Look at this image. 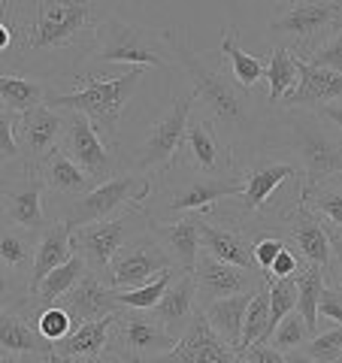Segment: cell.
<instances>
[{"instance_id": "cell-1", "label": "cell", "mask_w": 342, "mask_h": 363, "mask_svg": "<svg viewBox=\"0 0 342 363\" xmlns=\"http://www.w3.org/2000/svg\"><path fill=\"white\" fill-rule=\"evenodd\" d=\"M6 21L13 25V49L6 55L16 67H28L37 58L70 52L88 61L104 16L94 0H13Z\"/></svg>"}, {"instance_id": "cell-2", "label": "cell", "mask_w": 342, "mask_h": 363, "mask_svg": "<svg viewBox=\"0 0 342 363\" xmlns=\"http://www.w3.org/2000/svg\"><path fill=\"white\" fill-rule=\"evenodd\" d=\"M170 49H173V61L188 76L194 97L209 109V121L215 128L227 130L231 140H246L258 130V106L252 100V91L239 88L224 67L209 61V55L194 52L188 43V30H173Z\"/></svg>"}, {"instance_id": "cell-3", "label": "cell", "mask_w": 342, "mask_h": 363, "mask_svg": "<svg viewBox=\"0 0 342 363\" xmlns=\"http://www.w3.org/2000/svg\"><path fill=\"white\" fill-rule=\"evenodd\" d=\"M145 67H131L124 76L116 79H94V76H79L76 91L67 94H52L49 106L64 109V112H82L91 118V124L97 128V133H104V140L116 149L118 143V124L124 116V106L133 97L136 85L143 82Z\"/></svg>"}, {"instance_id": "cell-4", "label": "cell", "mask_w": 342, "mask_h": 363, "mask_svg": "<svg viewBox=\"0 0 342 363\" xmlns=\"http://www.w3.org/2000/svg\"><path fill=\"white\" fill-rule=\"evenodd\" d=\"M173 30L133 25L118 16H106L97 28V43L88 61L94 64H131V67H167L173 61L170 49Z\"/></svg>"}, {"instance_id": "cell-5", "label": "cell", "mask_w": 342, "mask_h": 363, "mask_svg": "<svg viewBox=\"0 0 342 363\" xmlns=\"http://www.w3.org/2000/svg\"><path fill=\"white\" fill-rule=\"evenodd\" d=\"M339 30L342 0H291V6L270 21L272 45H288L297 58H309Z\"/></svg>"}, {"instance_id": "cell-6", "label": "cell", "mask_w": 342, "mask_h": 363, "mask_svg": "<svg viewBox=\"0 0 342 363\" xmlns=\"http://www.w3.org/2000/svg\"><path fill=\"white\" fill-rule=\"evenodd\" d=\"M285 128L291 133V152L300 157L303 167V194L327 179L342 176V136H333L330 124H324L315 112L288 109Z\"/></svg>"}, {"instance_id": "cell-7", "label": "cell", "mask_w": 342, "mask_h": 363, "mask_svg": "<svg viewBox=\"0 0 342 363\" xmlns=\"http://www.w3.org/2000/svg\"><path fill=\"white\" fill-rule=\"evenodd\" d=\"M155 182H161V194H164L161 209L167 215V221L179 218V215H188V212L209 215L215 203L243 194V179L203 176L197 169H191L188 164H173Z\"/></svg>"}, {"instance_id": "cell-8", "label": "cell", "mask_w": 342, "mask_h": 363, "mask_svg": "<svg viewBox=\"0 0 342 363\" xmlns=\"http://www.w3.org/2000/svg\"><path fill=\"white\" fill-rule=\"evenodd\" d=\"M155 194V179L143 176V173H116L106 182H97L88 194L70 200L64 218L73 227H82L91 221H104V218H116L118 212L128 209H143V203Z\"/></svg>"}, {"instance_id": "cell-9", "label": "cell", "mask_w": 342, "mask_h": 363, "mask_svg": "<svg viewBox=\"0 0 342 363\" xmlns=\"http://www.w3.org/2000/svg\"><path fill=\"white\" fill-rule=\"evenodd\" d=\"M194 100H197L194 91L173 97V104L164 109V116L145 130L143 143L133 149V169L136 173L158 179L173 164H179V152H182V145H185V130H188V121H191Z\"/></svg>"}, {"instance_id": "cell-10", "label": "cell", "mask_w": 342, "mask_h": 363, "mask_svg": "<svg viewBox=\"0 0 342 363\" xmlns=\"http://www.w3.org/2000/svg\"><path fill=\"white\" fill-rule=\"evenodd\" d=\"M179 339L158 321L155 312L121 309L112 321L106 351L118 363H152L155 357L173 351Z\"/></svg>"}, {"instance_id": "cell-11", "label": "cell", "mask_w": 342, "mask_h": 363, "mask_svg": "<svg viewBox=\"0 0 342 363\" xmlns=\"http://www.w3.org/2000/svg\"><path fill=\"white\" fill-rule=\"evenodd\" d=\"M243 194H239V218L267 221L270 206L285 185H303V167L279 155H255L243 167Z\"/></svg>"}, {"instance_id": "cell-12", "label": "cell", "mask_w": 342, "mask_h": 363, "mask_svg": "<svg viewBox=\"0 0 342 363\" xmlns=\"http://www.w3.org/2000/svg\"><path fill=\"white\" fill-rule=\"evenodd\" d=\"M143 221H149V215H143V209H128L124 215H116V218L73 227V252L79 257H85L88 269L104 279L109 269V260L116 257L118 248L124 242H131L133 236H140L133 233V224H143Z\"/></svg>"}, {"instance_id": "cell-13", "label": "cell", "mask_w": 342, "mask_h": 363, "mask_svg": "<svg viewBox=\"0 0 342 363\" xmlns=\"http://www.w3.org/2000/svg\"><path fill=\"white\" fill-rule=\"evenodd\" d=\"M170 267H176V264L167 255V248L155 236L140 233L116 252V257L109 260L104 281L116 291H131V288H140L145 281H152L158 272H164Z\"/></svg>"}, {"instance_id": "cell-14", "label": "cell", "mask_w": 342, "mask_h": 363, "mask_svg": "<svg viewBox=\"0 0 342 363\" xmlns=\"http://www.w3.org/2000/svg\"><path fill=\"white\" fill-rule=\"evenodd\" d=\"M197 230H200V252H209L212 257L224 260V264L260 272L255 264V255H252L258 236L246 218H239V215H224V218L197 215ZM260 276H264V272H260Z\"/></svg>"}, {"instance_id": "cell-15", "label": "cell", "mask_w": 342, "mask_h": 363, "mask_svg": "<svg viewBox=\"0 0 342 363\" xmlns=\"http://www.w3.org/2000/svg\"><path fill=\"white\" fill-rule=\"evenodd\" d=\"M64 133H67V112L49 104L31 109L25 116H16V143L21 149V157H25V167L37 169L45 161V155L61 149Z\"/></svg>"}, {"instance_id": "cell-16", "label": "cell", "mask_w": 342, "mask_h": 363, "mask_svg": "<svg viewBox=\"0 0 342 363\" xmlns=\"http://www.w3.org/2000/svg\"><path fill=\"white\" fill-rule=\"evenodd\" d=\"M61 149L94 182H106L116 176V155L109 152L104 136L97 133L91 118L82 116V112H67V133H64Z\"/></svg>"}, {"instance_id": "cell-17", "label": "cell", "mask_w": 342, "mask_h": 363, "mask_svg": "<svg viewBox=\"0 0 342 363\" xmlns=\"http://www.w3.org/2000/svg\"><path fill=\"white\" fill-rule=\"evenodd\" d=\"M152 363H246V357L233 345H227L197 309L191 324L185 327V333L173 345V351L155 357Z\"/></svg>"}, {"instance_id": "cell-18", "label": "cell", "mask_w": 342, "mask_h": 363, "mask_svg": "<svg viewBox=\"0 0 342 363\" xmlns=\"http://www.w3.org/2000/svg\"><path fill=\"white\" fill-rule=\"evenodd\" d=\"M185 149H188V167L203 176L231 179V173L236 169L231 143H224L219 136V128L203 116L197 118L191 116L188 130H185Z\"/></svg>"}, {"instance_id": "cell-19", "label": "cell", "mask_w": 342, "mask_h": 363, "mask_svg": "<svg viewBox=\"0 0 342 363\" xmlns=\"http://www.w3.org/2000/svg\"><path fill=\"white\" fill-rule=\"evenodd\" d=\"M194 279H197V300L200 303L233 297V294H246V291H258L267 281V276H260V272L224 264V260L212 257L209 252H200L197 264H194Z\"/></svg>"}, {"instance_id": "cell-20", "label": "cell", "mask_w": 342, "mask_h": 363, "mask_svg": "<svg viewBox=\"0 0 342 363\" xmlns=\"http://www.w3.org/2000/svg\"><path fill=\"white\" fill-rule=\"evenodd\" d=\"M288 221V230H285V240L294 245L306 264L321 267L324 272L333 264V240H330V230L324 227V221L318 218L315 212H309L303 203H294V206L282 215Z\"/></svg>"}, {"instance_id": "cell-21", "label": "cell", "mask_w": 342, "mask_h": 363, "mask_svg": "<svg viewBox=\"0 0 342 363\" xmlns=\"http://www.w3.org/2000/svg\"><path fill=\"white\" fill-rule=\"evenodd\" d=\"M43 194H45V182L40 176V169L25 167V173L16 185L4 188V212L9 224L16 227H25V230L40 233L43 227H49L52 221L45 218V209H43Z\"/></svg>"}, {"instance_id": "cell-22", "label": "cell", "mask_w": 342, "mask_h": 363, "mask_svg": "<svg viewBox=\"0 0 342 363\" xmlns=\"http://www.w3.org/2000/svg\"><path fill=\"white\" fill-rule=\"evenodd\" d=\"M58 306H64L76 324L82 321H97V318L116 315L121 312V306L116 303V288H109L97 272H85L76 285L58 300Z\"/></svg>"}, {"instance_id": "cell-23", "label": "cell", "mask_w": 342, "mask_h": 363, "mask_svg": "<svg viewBox=\"0 0 342 363\" xmlns=\"http://www.w3.org/2000/svg\"><path fill=\"white\" fill-rule=\"evenodd\" d=\"M152 236L167 248L173 264L182 272H194V264L200 257V230H197V212L179 215L173 221H155L149 218Z\"/></svg>"}, {"instance_id": "cell-24", "label": "cell", "mask_w": 342, "mask_h": 363, "mask_svg": "<svg viewBox=\"0 0 342 363\" xmlns=\"http://www.w3.org/2000/svg\"><path fill=\"white\" fill-rule=\"evenodd\" d=\"M297 88L291 91L288 97L282 100L279 106L285 109H294V106H324V104H333V100H342V76L333 70H324V67H312L297 58Z\"/></svg>"}, {"instance_id": "cell-25", "label": "cell", "mask_w": 342, "mask_h": 363, "mask_svg": "<svg viewBox=\"0 0 342 363\" xmlns=\"http://www.w3.org/2000/svg\"><path fill=\"white\" fill-rule=\"evenodd\" d=\"M73 257V230L67 221H52L49 227H43L37 233V248H33V269L28 279V294L49 276L52 269H58L61 264Z\"/></svg>"}, {"instance_id": "cell-26", "label": "cell", "mask_w": 342, "mask_h": 363, "mask_svg": "<svg viewBox=\"0 0 342 363\" xmlns=\"http://www.w3.org/2000/svg\"><path fill=\"white\" fill-rule=\"evenodd\" d=\"M197 279H194V272H179L173 279V285L164 291L161 303L155 306V318L161 321L170 333L176 339L185 333V327L191 324L194 312H197Z\"/></svg>"}, {"instance_id": "cell-27", "label": "cell", "mask_w": 342, "mask_h": 363, "mask_svg": "<svg viewBox=\"0 0 342 363\" xmlns=\"http://www.w3.org/2000/svg\"><path fill=\"white\" fill-rule=\"evenodd\" d=\"M116 315H118V312H116ZM116 315H106V318H97V321H82V324H76L73 330L61 339V342L52 345L49 360H52V363H73L76 357L104 354Z\"/></svg>"}, {"instance_id": "cell-28", "label": "cell", "mask_w": 342, "mask_h": 363, "mask_svg": "<svg viewBox=\"0 0 342 363\" xmlns=\"http://www.w3.org/2000/svg\"><path fill=\"white\" fill-rule=\"evenodd\" d=\"M37 169H40V176L45 182V191H52V194L76 200V197H82L94 188V179H91L64 149H55L52 155H45V161Z\"/></svg>"}, {"instance_id": "cell-29", "label": "cell", "mask_w": 342, "mask_h": 363, "mask_svg": "<svg viewBox=\"0 0 342 363\" xmlns=\"http://www.w3.org/2000/svg\"><path fill=\"white\" fill-rule=\"evenodd\" d=\"M0 351L6 357H25V354H45L49 357L52 342L40 336L37 324L16 309L0 312Z\"/></svg>"}, {"instance_id": "cell-30", "label": "cell", "mask_w": 342, "mask_h": 363, "mask_svg": "<svg viewBox=\"0 0 342 363\" xmlns=\"http://www.w3.org/2000/svg\"><path fill=\"white\" fill-rule=\"evenodd\" d=\"M267 285V281H264ZM255 291L246 294H233V297H221V300H209L200 306L203 318L209 321V327L219 333L227 345H233L239 351V339H243V321L248 312V303H252Z\"/></svg>"}, {"instance_id": "cell-31", "label": "cell", "mask_w": 342, "mask_h": 363, "mask_svg": "<svg viewBox=\"0 0 342 363\" xmlns=\"http://www.w3.org/2000/svg\"><path fill=\"white\" fill-rule=\"evenodd\" d=\"M221 49L219 55L227 58V73L233 76V82L243 88V91H255L260 82H267V61L264 58H255L239 49V30L236 25H227L221 33Z\"/></svg>"}, {"instance_id": "cell-32", "label": "cell", "mask_w": 342, "mask_h": 363, "mask_svg": "<svg viewBox=\"0 0 342 363\" xmlns=\"http://www.w3.org/2000/svg\"><path fill=\"white\" fill-rule=\"evenodd\" d=\"M52 85L33 76H18V73H0V100H4L6 112L25 116V112L49 104Z\"/></svg>"}, {"instance_id": "cell-33", "label": "cell", "mask_w": 342, "mask_h": 363, "mask_svg": "<svg viewBox=\"0 0 342 363\" xmlns=\"http://www.w3.org/2000/svg\"><path fill=\"white\" fill-rule=\"evenodd\" d=\"M33 248H37L33 230L9 224L6 230H0V267L13 279H28L33 269Z\"/></svg>"}, {"instance_id": "cell-34", "label": "cell", "mask_w": 342, "mask_h": 363, "mask_svg": "<svg viewBox=\"0 0 342 363\" xmlns=\"http://www.w3.org/2000/svg\"><path fill=\"white\" fill-rule=\"evenodd\" d=\"M88 272V264H85V257H79L76 252H73V257L67 260V264H61L58 269H52L49 276H45L37 288H33L31 294H28V303H33V306H40V312L43 309H49V306H55L67 291H70L79 279H82Z\"/></svg>"}, {"instance_id": "cell-35", "label": "cell", "mask_w": 342, "mask_h": 363, "mask_svg": "<svg viewBox=\"0 0 342 363\" xmlns=\"http://www.w3.org/2000/svg\"><path fill=\"white\" fill-rule=\"evenodd\" d=\"M300 203L324 221L333 245H342V182H330L327 179L324 185L306 191V194L300 197Z\"/></svg>"}, {"instance_id": "cell-36", "label": "cell", "mask_w": 342, "mask_h": 363, "mask_svg": "<svg viewBox=\"0 0 342 363\" xmlns=\"http://www.w3.org/2000/svg\"><path fill=\"white\" fill-rule=\"evenodd\" d=\"M297 55H294L288 45H272L270 49V58H267V104L270 109H276L285 97L297 88Z\"/></svg>"}, {"instance_id": "cell-37", "label": "cell", "mask_w": 342, "mask_h": 363, "mask_svg": "<svg viewBox=\"0 0 342 363\" xmlns=\"http://www.w3.org/2000/svg\"><path fill=\"white\" fill-rule=\"evenodd\" d=\"M327 272L321 267H312L303 260L300 272L294 279H297V312L303 315V321L309 324L312 336L318 333V300H321V291L327 288Z\"/></svg>"}, {"instance_id": "cell-38", "label": "cell", "mask_w": 342, "mask_h": 363, "mask_svg": "<svg viewBox=\"0 0 342 363\" xmlns=\"http://www.w3.org/2000/svg\"><path fill=\"white\" fill-rule=\"evenodd\" d=\"M179 267H170L164 272H158V276L152 281H145V285L140 288H131V291H116V303L121 306V309H145V312H152L158 303H161L164 297V291L173 285V279L179 276Z\"/></svg>"}, {"instance_id": "cell-39", "label": "cell", "mask_w": 342, "mask_h": 363, "mask_svg": "<svg viewBox=\"0 0 342 363\" xmlns=\"http://www.w3.org/2000/svg\"><path fill=\"white\" fill-rule=\"evenodd\" d=\"M270 333V288L260 285L255 291L252 303H248L246 321H243V339H239V351H246L255 342H267Z\"/></svg>"}, {"instance_id": "cell-40", "label": "cell", "mask_w": 342, "mask_h": 363, "mask_svg": "<svg viewBox=\"0 0 342 363\" xmlns=\"http://www.w3.org/2000/svg\"><path fill=\"white\" fill-rule=\"evenodd\" d=\"M267 288H270V333H267V342H270L276 324L282 321L285 315H291L294 309H297V279H294V276H288V279H270Z\"/></svg>"}, {"instance_id": "cell-41", "label": "cell", "mask_w": 342, "mask_h": 363, "mask_svg": "<svg viewBox=\"0 0 342 363\" xmlns=\"http://www.w3.org/2000/svg\"><path fill=\"white\" fill-rule=\"evenodd\" d=\"M312 339V330H309V324L303 321V315L294 309L291 315H285L282 321L276 324V330H272L270 336V342L272 348H279V351H294V348H303L306 342Z\"/></svg>"}, {"instance_id": "cell-42", "label": "cell", "mask_w": 342, "mask_h": 363, "mask_svg": "<svg viewBox=\"0 0 342 363\" xmlns=\"http://www.w3.org/2000/svg\"><path fill=\"white\" fill-rule=\"evenodd\" d=\"M76 327V321L70 318V312L64 309V306H49V309H43L40 312V318H37V330H40V336L45 339V342H61V339L70 333Z\"/></svg>"}, {"instance_id": "cell-43", "label": "cell", "mask_w": 342, "mask_h": 363, "mask_svg": "<svg viewBox=\"0 0 342 363\" xmlns=\"http://www.w3.org/2000/svg\"><path fill=\"white\" fill-rule=\"evenodd\" d=\"M303 348L309 351L318 363H336L339 354H342V324L330 327V330H324V333H315Z\"/></svg>"}, {"instance_id": "cell-44", "label": "cell", "mask_w": 342, "mask_h": 363, "mask_svg": "<svg viewBox=\"0 0 342 363\" xmlns=\"http://www.w3.org/2000/svg\"><path fill=\"white\" fill-rule=\"evenodd\" d=\"M300 61L312 64V67H324V70H333V73L342 76V30L333 33V37H330L321 49H315L309 58H300Z\"/></svg>"}, {"instance_id": "cell-45", "label": "cell", "mask_w": 342, "mask_h": 363, "mask_svg": "<svg viewBox=\"0 0 342 363\" xmlns=\"http://www.w3.org/2000/svg\"><path fill=\"white\" fill-rule=\"evenodd\" d=\"M21 157V149L16 143V112H0V167Z\"/></svg>"}, {"instance_id": "cell-46", "label": "cell", "mask_w": 342, "mask_h": 363, "mask_svg": "<svg viewBox=\"0 0 342 363\" xmlns=\"http://www.w3.org/2000/svg\"><path fill=\"white\" fill-rule=\"evenodd\" d=\"M285 248V236H270V233H264V236H258L255 240V264H258V269L267 276V269H270V264L276 260V255Z\"/></svg>"}, {"instance_id": "cell-47", "label": "cell", "mask_w": 342, "mask_h": 363, "mask_svg": "<svg viewBox=\"0 0 342 363\" xmlns=\"http://www.w3.org/2000/svg\"><path fill=\"white\" fill-rule=\"evenodd\" d=\"M300 267H303V257L294 252V248L285 245L282 252L276 255V260L270 264V269H267V281H270V279H288V276H297Z\"/></svg>"}, {"instance_id": "cell-48", "label": "cell", "mask_w": 342, "mask_h": 363, "mask_svg": "<svg viewBox=\"0 0 342 363\" xmlns=\"http://www.w3.org/2000/svg\"><path fill=\"white\" fill-rule=\"evenodd\" d=\"M318 315L333 324H342V288H324L318 300Z\"/></svg>"}, {"instance_id": "cell-49", "label": "cell", "mask_w": 342, "mask_h": 363, "mask_svg": "<svg viewBox=\"0 0 342 363\" xmlns=\"http://www.w3.org/2000/svg\"><path fill=\"white\" fill-rule=\"evenodd\" d=\"M239 354L246 357V363H288L285 360V351L272 348L267 342H255V345H248L246 351H239Z\"/></svg>"}, {"instance_id": "cell-50", "label": "cell", "mask_w": 342, "mask_h": 363, "mask_svg": "<svg viewBox=\"0 0 342 363\" xmlns=\"http://www.w3.org/2000/svg\"><path fill=\"white\" fill-rule=\"evenodd\" d=\"M315 116L321 118L324 124H330L339 136H342V100H333V104H324L315 109Z\"/></svg>"}, {"instance_id": "cell-51", "label": "cell", "mask_w": 342, "mask_h": 363, "mask_svg": "<svg viewBox=\"0 0 342 363\" xmlns=\"http://www.w3.org/2000/svg\"><path fill=\"white\" fill-rule=\"evenodd\" d=\"M9 303H13V276L0 267V312H4Z\"/></svg>"}, {"instance_id": "cell-52", "label": "cell", "mask_w": 342, "mask_h": 363, "mask_svg": "<svg viewBox=\"0 0 342 363\" xmlns=\"http://www.w3.org/2000/svg\"><path fill=\"white\" fill-rule=\"evenodd\" d=\"M9 49H13V25L0 18V55H6Z\"/></svg>"}, {"instance_id": "cell-53", "label": "cell", "mask_w": 342, "mask_h": 363, "mask_svg": "<svg viewBox=\"0 0 342 363\" xmlns=\"http://www.w3.org/2000/svg\"><path fill=\"white\" fill-rule=\"evenodd\" d=\"M285 360L288 363H318L306 348H294V351H285Z\"/></svg>"}, {"instance_id": "cell-54", "label": "cell", "mask_w": 342, "mask_h": 363, "mask_svg": "<svg viewBox=\"0 0 342 363\" xmlns=\"http://www.w3.org/2000/svg\"><path fill=\"white\" fill-rule=\"evenodd\" d=\"M333 279L339 281V288H342V245H333Z\"/></svg>"}, {"instance_id": "cell-55", "label": "cell", "mask_w": 342, "mask_h": 363, "mask_svg": "<svg viewBox=\"0 0 342 363\" xmlns=\"http://www.w3.org/2000/svg\"><path fill=\"white\" fill-rule=\"evenodd\" d=\"M13 363H45V354H25V357H13Z\"/></svg>"}, {"instance_id": "cell-56", "label": "cell", "mask_w": 342, "mask_h": 363, "mask_svg": "<svg viewBox=\"0 0 342 363\" xmlns=\"http://www.w3.org/2000/svg\"><path fill=\"white\" fill-rule=\"evenodd\" d=\"M73 363H104V360H100V354H88V357H76Z\"/></svg>"}, {"instance_id": "cell-57", "label": "cell", "mask_w": 342, "mask_h": 363, "mask_svg": "<svg viewBox=\"0 0 342 363\" xmlns=\"http://www.w3.org/2000/svg\"><path fill=\"white\" fill-rule=\"evenodd\" d=\"M272 4L282 6V9H288V6H291V0H272Z\"/></svg>"}, {"instance_id": "cell-58", "label": "cell", "mask_w": 342, "mask_h": 363, "mask_svg": "<svg viewBox=\"0 0 342 363\" xmlns=\"http://www.w3.org/2000/svg\"><path fill=\"white\" fill-rule=\"evenodd\" d=\"M0 363H13V357H6L4 351H0Z\"/></svg>"}, {"instance_id": "cell-59", "label": "cell", "mask_w": 342, "mask_h": 363, "mask_svg": "<svg viewBox=\"0 0 342 363\" xmlns=\"http://www.w3.org/2000/svg\"><path fill=\"white\" fill-rule=\"evenodd\" d=\"M336 363H342V354H339V360H336Z\"/></svg>"}, {"instance_id": "cell-60", "label": "cell", "mask_w": 342, "mask_h": 363, "mask_svg": "<svg viewBox=\"0 0 342 363\" xmlns=\"http://www.w3.org/2000/svg\"><path fill=\"white\" fill-rule=\"evenodd\" d=\"M45 363H52V360H49V357H45Z\"/></svg>"}]
</instances>
